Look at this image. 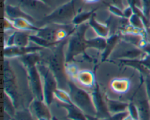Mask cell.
I'll return each mask as SVG.
<instances>
[{
	"instance_id": "obj_45",
	"label": "cell",
	"mask_w": 150,
	"mask_h": 120,
	"mask_svg": "<svg viewBox=\"0 0 150 120\" xmlns=\"http://www.w3.org/2000/svg\"><path fill=\"white\" fill-rule=\"evenodd\" d=\"M38 120H53V119H38Z\"/></svg>"
},
{
	"instance_id": "obj_7",
	"label": "cell",
	"mask_w": 150,
	"mask_h": 120,
	"mask_svg": "<svg viewBox=\"0 0 150 120\" xmlns=\"http://www.w3.org/2000/svg\"><path fill=\"white\" fill-rule=\"evenodd\" d=\"M24 66L26 67L27 73L29 88L35 96V98L44 101L42 77L37 67V64H28Z\"/></svg>"
},
{
	"instance_id": "obj_43",
	"label": "cell",
	"mask_w": 150,
	"mask_h": 120,
	"mask_svg": "<svg viewBox=\"0 0 150 120\" xmlns=\"http://www.w3.org/2000/svg\"><path fill=\"white\" fill-rule=\"evenodd\" d=\"M59 1H60V2H61V4H64V3L67 2V1H70V0H59Z\"/></svg>"
},
{
	"instance_id": "obj_9",
	"label": "cell",
	"mask_w": 150,
	"mask_h": 120,
	"mask_svg": "<svg viewBox=\"0 0 150 120\" xmlns=\"http://www.w3.org/2000/svg\"><path fill=\"white\" fill-rule=\"evenodd\" d=\"M19 7L32 17V14L35 15L42 14L46 16L45 14L50 10L48 4L40 0H19Z\"/></svg>"
},
{
	"instance_id": "obj_13",
	"label": "cell",
	"mask_w": 150,
	"mask_h": 120,
	"mask_svg": "<svg viewBox=\"0 0 150 120\" xmlns=\"http://www.w3.org/2000/svg\"><path fill=\"white\" fill-rule=\"evenodd\" d=\"M6 16L7 18L10 20H14L17 18H25L26 20H29L31 23H34L35 20L34 17L29 15V14L23 11L19 6H13V5H6L4 8Z\"/></svg>"
},
{
	"instance_id": "obj_40",
	"label": "cell",
	"mask_w": 150,
	"mask_h": 120,
	"mask_svg": "<svg viewBox=\"0 0 150 120\" xmlns=\"http://www.w3.org/2000/svg\"><path fill=\"white\" fill-rule=\"evenodd\" d=\"M40 1H43V2H45V4H48V5H49L50 7H51V6L52 5V4H53V1H54V0H40Z\"/></svg>"
},
{
	"instance_id": "obj_22",
	"label": "cell",
	"mask_w": 150,
	"mask_h": 120,
	"mask_svg": "<svg viewBox=\"0 0 150 120\" xmlns=\"http://www.w3.org/2000/svg\"><path fill=\"white\" fill-rule=\"evenodd\" d=\"M111 87L112 90H114L116 93H124L128 90L130 87V82L127 80H114L111 84Z\"/></svg>"
},
{
	"instance_id": "obj_38",
	"label": "cell",
	"mask_w": 150,
	"mask_h": 120,
	"mask_svg": "<svg viewBox=\"0 0 150 120\" xmlns=\"http://www.w3.org/2000/svg\"><path fill=\"white\" fill-rule=\"evenodd\" d=\"M145 85H146V93L150 103V73L146 74L145 79Z\"/></svg>"
},
{
	"instance_id": "obj_6",
	"label": "cell",
	"mask_w": 150,
	"mask_h": 120,
	"mask_svg": "<svg viewBox=\"0 0 150 120\" xmlns=\"http://www.w3.org/2000/svg\"><path fill=\"white\" fill-rule=\"evenodd\" d=\"M4 71V91L13 100L16 107H17L19 100V92L18 82L14 71L8 61L4 60L3 64Z\"/></svg>"
},
{
	"instance_id": "obj_34",
	"label": "cell",
	"mask_w": 150,
	"mask_h": 120,
	"mask_svg": "<svg viewBox=\"0 0 150 120\" xmlns=\"http://www.w3.org/2000/svg\"><path fill=\"white\" fill-rule=\"evenodd\" d=\"M108 7V10L111 12L112 14H114L115 16H117L119 17H122V18H125L124 17V13H123V10L119 8V7H115V6L109 5Z\"/></svg>"
},
{
	"instance_id": "obj_26",
	"label": "cell",
	"mask_w": 150,
	"mask_h": 120,
	"mask_svg": "<svg viewBox=\"0 0 150 120\" xmlns=\"http://www.w3.org/2000/svg\"><path fill=\"white\" fill-rule=\"evenodd\" d=\"M30 42H32L35 43L36 45H38L42 47H54L57 45H58L59 42H51L49 41L46 40V39H43V38L40 37V36H38L35 34H31L30 35Z\"/></svg>"
},
{
	"instance_id": "obj_32",
	"label": "cell",
	"mask_w": 150,
	"mask_h": 120,
	"mask_svg": "<svg viewBox=\"0 0 150 120\" xmlns=\"http://www.w3.org/2000/svg\"><path fill=\"white\" fill-rule=\"evenodd\" d=\"M103 1L108 6H115V7H119L122 10H124L125 8V0H103Z\"/></svg>"
},
{
	"instance_id": "obj_31",
	"label": "cell",
	"mask_w": 150,
	"mask_h": 120,
	"mask_svg": "<svg viewBox=\"0 0 150 120\" xmlns=\"http://www.w3.org/2000/svg\"><path fill=\"white\" fill-rule=\"evenodd\" d=\"M129 116V112L128 111H125V112H120V113L114 114H111L107 119H101V120H124L127 117Z\"/></svg>"
},
{
	"instance_id": "obj_16",
	"label": "cell",
	"mask_w": 150,
	"mask_h": 120,
	"mask_svg": "<svg viewBox=\"0 0 150 120\" xmlns=\"http://www.w3.org/2000/svg\"><path fill=\"white\" fill-rule=\"evenodd\" d=\"M88 24L89 26L93 29L97 33L98 36H100L103 38H107L109 36V28L105 24L99 23L98 20L95 18V15L94 14L91 17L88 21Z\"/></svg>"
},
{
	"instance_id": "obj_18",
	"label": "cell",
	"mask_w": 150,
	"mask_h": 120,
	"mask_svg": "<svg viewBox=\"0 0 150 120\" xmlns=\"http://www.w3.org/2000/svg\"><path fill=\"white\" fill-rule=\"evenodd\" d=\"M120 40V35H112L106 39V46L102 53V61H105L110 56L111 52L117 47L119 41Z\"/></svg>"
},
{
	"instance_id": "obj_21",
	"label": "cell",
	"mask_w": 150,
	"mask_h": 120,
	"mask_svg": "<svg viewBox=\"0 0 150 120\" xmlns=\"http://www.w3.org/2000/svg\"><path fill=\"white\" fill-rule=\"evenodd\" d=\"M95 10H91V11H83L77 13L76 15L75 16L74 19H73V22H72V24L78 26L83 24V23H86V22L89 21L91 17L95 14Z\"/></svg>"
},
{
	"instance_id": "obj_20",
	"label": "cell",
	"mask_w": 150,
	"mask_h": 120,
	"mask_svg": "<svg viewBox=\"0 0 150 120\" xmlns=\"http://www.w3.org/2000/svg\"><path fill=\"white\" fill-rule=\"evenodd\" d=\"M106 103L108 109L111 114L127 111L129 106V103L111 99H106Z\"/></svg>"
},
{
	"instance_id": "obj_2",
	"label": "cell",
	"mask_w": 150,
	"mask_h": 120,
	"mask_svg": "<svg viewBox=\"0 0 150 120\" xmlns=\"http://www.w3.org/2000/svg\"><path fill=\"white\" fill-rule=\"evenodd\" d=\"M88 26L89 24L86 23L78 26L67 41V47L65 52L66 63L71 62L75 57L84 52L86 49L89 48L87 39L85 38Z\"/></svg>"
},
{
	"instance_id": "obj_11",
	"label": "cell",
	"mask_w": 150,
	"mask_h": 120,
	"mask_svg": "<svg viewBox=\"0 0 150 120\" xmlns=\"http://www.w3.org/2000/svg\"><path fill=\"white\" fill-rule=\"evenodd\" d=\"M29 109L34 117L38 120L40 119H53L51 112L48 109V105L43 100L35 98L31 102Z\"/></svg>"
},
{
	"instance_id": "obj_17",
	"label": "cell",
	"mask_w": 150,
	"mask_h": 120,
	"mask_svg": "<svg viewBox=\"0 0 150 120\" xmlns=\"http://www.w3.org/2000/svg\"><path fill=\"white\" fill-rule=\"evenodd\" d=\"M76 79L78 82L84 87H92L95 84V77L91 71L87 70L79 71L76 74Z\"/></svg>"
},
{
	"instance_id": "obj_27",
	"label": "cell",
	"mask_w": 150,
	"mask_h": 120,
	"mask_svg": "<svg viewBox=\"0 0 150 120\" xmlns=\"http://www.w3.org/2000/svg\"><path fill=\"white\" fill-rule=\"evenodd\" d=\"M129 22H130V25L133 28H134L135 29H137V30L140 31H144L145 29V25H144V20H143L141 16H139V15L134 14L131 16L130 19H129Z\"/></svg>"
},
{
	"instance_id": "obj_12",
	"label": "cell",
	"mask_w": 150,
	"mask_h": 120,
	"mask_svg": "<svg viewBox=\"0 0 150 120\" xmlns=\"http://www.w3.org/2000/svg\"><path fill=\"white\" fill-rule=\"evenodd\" d=\"M31 32L29 31H14L7 39L5 46H29Z\"/></svg>"
},
{
	"instance_id": "obj_37",
	"label": "cell",
	"mask_w": 150,
	"mask_h": 120,
	"mask_svg": "<svg viewBox=\"0 0 150 120\" xmlns=\"http://www.w3.org/2000/svg\"><path fill=\"white\" fill-rule=\"evenodd\" d=\"M123 13H124L125 18L130 19L131 16L134 14V11H133V9L132 8L131 6L129 5L123 10Z\"/></svg>"
},
{
	"instance_id": "obj_8",
	"label": "cell",
	"mask_w": 150,
	"mask_h": 120,
	"mask_svg": "<svg viewBox=\"0 0 150 120\" xmlns=\"http://www.w3.org/2000/svg\"><path fill=\"white\" fill-rule=\"evenodd\" d=\"M91 96H92L94 105L96 109L97 113L95 117L99 119H104L109 117L111 114L108 109L106 100L104 99L101 95L99 85L97 82L93 86V90L91 93Z\"/></svg>"
},
{
	"instance_id": "obj_10",
	"label": "cell",
	"mask_w": 150,
	"mask_h": 120,
	"mask_svg": "<svg viewBox=\"0 0 150 120\" xmlns=\"http://www.w3.org/2000/svg\"><path fill=\"white\" fill-rule=\"evenodd\" d=\"M43 47L38 45L35 46H26V47H18V46H4L3 49V55L5 58H16V57L23 56L27 54L37 52L41 51Z\"/></svg>"
},
{
	"instance_id": "obj_23",
	"label": "cell",
	"mask_w": 150,
	"mask_h": 120,
	"mask_svg": "<svg viewBox=\"0 0 150 120\" xmlns=\"http://www.w3.org/2000/svg\"><path fill=\"white\" fill-rule=\"evenodd\" d=\"M123 39L125 42H128L130 45L133 46L139 47H141L144 43H143V38H142V34L139 33H135V32L132 33H128L127 34H125L123 36Z\"/></svg>"
},
{
	"instance_id": "obj_41",
	"label": "cell",
	"mask_w": 150,
	"mask_h": 120,
	"mask_svg": "<svg viewBox=\"0 0 150 120\" xmlns=\"http://www.w3.org/2000/svg\"><path fill=\"white\" fill-rule=\"evenodd\" d=\"M86 117H87L88 120H101V119H98V118H97V117H95L88 116V115H86Z\"/></svg>"
},
{
	"instance_id": "obj_28",
	"label": "cell",
	"mask_w": 150,
	"mask_h": 120,
	"mask_svg": "<svg viewBox=\"0 0 150 120\" xmlns=\"http://www.w3.org/2000/svg\"><path fill=\"white\" fill-rule=\"evenodd\" d=\"M54 98L59 100L62 103H67V104H71L72 101L70 99V94L67 91L58 88L54 93Z\"/></svg>"
},
{
	"instance_id": "obj_19",
	"label": "cell",
	"mask_w": 150,
	"mask_h": 120,
	"mask_svg": "<svg viewBox=\"0 0 150 120\" xmlns=\"http://www.w3.org/2000/svg\"><path fill=\"white\" fill-rule=\"evenodd\" d=\"M11 20L16 30L29 31H34L35 33L39 30V28L35 26L34 23H31L29 20L25 18H17Z\"/></svg>"
},
{
	"instance_id": "obj_4",
	"label": "cell",
	"mask_w": 150,
	"mask_h": 120,
	"mask_svg": "<svg viewBox=\"0 0 150 120\" xmlns=\"http://www.w3.org/2000/svg\"><path fill=\"white\" fill-rule=\"evenodd\" d=\"M76 14V1L70 0L59 6L54 11H51L48 15L43 17L42 21L50 24H72Z\"/></svg>"
},
{
	"instance_id": "obj_35",
	"label": "cell",
	"mask_w": 150,
	"mask_h": 120,
	"mask_svg": "<svg viewBox=\"0 0 150 120\" xmlns=\"http://www.w3.org/2000/svg\"><path fill=\"white\" fill-rule=\"evenodd\" d=\"M4 31H9V30H14L16 31V28L13 26V23L11 20H10L7 17H4Z\"/></svg>"
},
{
	"instance_id": "obj_25",
	"label": "cell",
	"mask_w": 150,
	"mask_h": 120,
	"mask_svg": "<svg viewBox=\"0 0 150 120\" xmlns=\"http://www.w3.org/2000/svg\"><path fill=\"white\" fill-rule=\"evenodd\" d=\"M87 44L89 48L92 47L98 50L103 51L106 46V39L98 36L96 38L87 39Z\"/></svg>"
},
{
	"instance_id": "obj_44",
	"label": "cell",
	"mask_w": 150,
	"mask_h": 120,
	"mask_svg": "<svg viewBox=\"0 0 150 120\" xmlns=\"http://www.w3.org/2000/svg\"><path fill=\"white\" fill-rule=\"evenodd\" d=\"M124 120H134V119H133V118H132L131 117H130V115H129V116H128V117H126L125 119Z\"/></svg>"
},
{
	"instance_id": "obj_42",
	"label": "cell",
	"mask_w": 150,
	"mask_h": 120,
	"mask_svg": "<svg viewBox=\"0 0 150 120\" xmlns=\"http://www.w3.org/2000/svg\"><path fill=\"white\" fill-rule=\"evenodd\" d=\"M86 2H89V3H92V2H96V1H99V0H84Z\"/></svg>"
},
{
	"instance_id": "obj_1",
	"label": "cell",
	"mask_w": 150,
	"mask_h": 120,
	"mask_svg": "<svg viewBox=\"0 0 150 120\" xmlns=\"http://www.w3.org/2000/svg\"><path fill=\"white\" fill-rule=\"evenodd\" d=\"M67 42L64 40L53 47L51 53L48 58V66L51 68L54 77L57 79L58 87L62 90L67 91L68 87V80L65 71V53L64 51V45Z\"/></svg>"
},
{
	"instance_id": "obj_30",
	"label": "cell",
	"mask_w": 150,
	"mask_h": 120,
	"mask_svg": "<svg viewBox=\"0 0 150 120\" xmlns=\"http://www.w3.org/2000/svg\"><path fill=\"white\" fill-rule=\"evenodd\" d=\"M127 111L129 112V115L134 120H139L140 118H139V109H138L137 106H136V104L133 103H129L128 109H127Z\"/></svg>"
},
{
	"instance_id": "obj_47",
	"label": "cell",
	"mask_w": 150,
	"mask_h": 120,
	"mask_svg": "<svg viewBox=\"0 0 150 120\" xmlns=\"http://www.w3.org/2000/svg\"><path fill=\"white\" fill-rule=\"evenodd\" d=\"M139 120H140V119H139Z\"/></svg>"
},
{
	"instance_id": "obj_36",
	"label": "cell",
	"mask_w": 150,
	"mask_h": 120,
	"mask_svg": "<svg viewBox=\"0 0 150 120\" xmlns=\"http://www.w3.org/2000/svg\"><path fill=\"white\" fill-rule=\"evenodd\" d=\"M141 64L144 66L146 67L148 70L150 71V55H147L146 54L143 58L142 59H139L137 60Z\"/></svg>"
},
{
	"instance_id": "obj_5",
	"label": "cell",
	"mask_w": 150,
	"mask_h": 120,
	"mask_svg": "<svg viewBox=\"0 0 150 120\" xmlns=\"http://www.w3.org/2000/svg\"><path fill=\"white\" fill-rule=\"evenodd\" d=\"M42 81L44 101L47 105H51L54 98V93L59 88L57 79L54 77L51 68L42 62L37 64Z\"/></svg>"
},
{
	"instance_id": "obj_29",
	"label": "cell",
	"mask_w": 150,
	"mask_h": 120,
	"mask_svg": "<svg viewBox=\"0 0 150 120\" xmlns=\"http://www.w3.org/2000/svg\"><path fill=\"white\" fill-rule=\"evenodd\" d=\"M10 120H35V119L29 109H23L17 111L14 116L10 118Z\"/></svg>"
},
{
	"instance_id": "obj_24",
	"label": "cell",
	"mask_w": 150,
	"mask_h": 120,
	"mask_svg": "<svg viewBox=\"0 0 150 120\" xmlns=\"http://www.w3.org/2000/svg\"><path fill=\"white\" fill-rule=\"evenodd\" d=\"M16 106L13 103L11 98L6 93H4V109L6 114L8 115L10 118L13 117L16 114Z\"/></svg>"
},
{
	"instance_id": "obj_46",
	"label": "cell",
	"mask_w": 150,
	"mask_h": 120,
	"mask_svg": "<svg viewBox=\"0 0 150 120\" xmlns=\"http://www.w3.org/2000/svg\"><path fill=\"white\" fill-rule=\"evenodd\" d=\"M53 119H54V120H57V119H56V118H54V117H53Z\"/></svg>"
},
{
	"instance_id": "obj_3",
	"label": "cell",
	"mask_w": 150,
	"mask_h": 120,
	"mask_svg": "<svg viewBox=\"0 0 150 120\" xmlns=\"http://www.w3.org/2000/svg\"><path fill=\"white\" fill-rule=\"evenodd\" d=\"M68 87V93L72 103L79 108L86 115L96 117V109L92 96L71 81H69Z\"/></svg>"
},
{
	"instance_id": "obj_14",
	"label": "cell",
	"mask_w": 150,
	"mask_h": 120,
	"mask_svg": "<svg viewBox=\"0 0 150 120\" xmlns=\"http://www.w3.org/2000/svg\"><path fill=\"white\" fill-rule=\"evenodd\" d=\"M136 106L139 109L140 120H150V103L147 96H139Z\"/></svg>"
},
{
	"instance_id": "obj_33",
	"label": "cell",
	"mask_w": 150,
	"mask_h": 120,
	"mask_svg": "<svg viewBox=\"0 0 150 120\" xmlns=\"http://www.w3.org/2000/svg\"><path fill=\"white\" fill-rule=\"evenodd\" d=\"M143 4V13L147 21L150 20V0H142Z\"/></svg>"
},
{
	"instance_id": "obj_39",
	"label": "cell",
	"mask_w": 150,
	"mask_h": 120,
	"mask_svg": "<svg viewBox=\"0 0 150 120\" xmlns=\"http://www.w3.org/2000/svg\"><path fill=\"white\" fill-rule=\"evenodd\" d=\"M140 48H142L147 55H150V43H144Z\"/></svg>"
},
{
	"instance_id": "obj_15",
	"label": "cell",
	"mask_w": 150,
	"mask_h": 120,
	"mask_svg": "<svg viewBox=\"0 0 150 120\" xmlns=\"http://www.w3.org/2000/svg\"><path fill=\"white\" fill-rule=\"evenodd\" d=\"M61 107L67 111V117L70 120H88L86 115L73 103H62Z\"/></svg>"
}]
</instances>
